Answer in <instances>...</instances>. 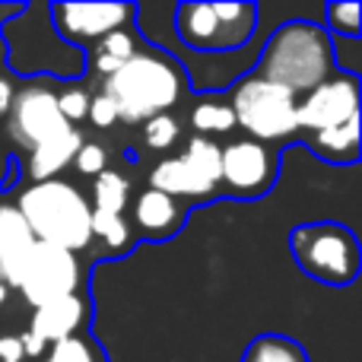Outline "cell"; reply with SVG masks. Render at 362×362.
Returning a JSON list of instances; mask_svg holds the SVG:
<instances>
[{"label": "cell", "instance_id": "cell-1", "mask_svg": "<svg viewBox=\"0 0 362 362\" xmlns=\"http://www.w3.org/2000/svg\"><path fill=\"white\" fill-rule=\"evenodd\" d=\"M251 76L289 89L296 99L312 93L315 86L334 76L331 35L325 32V25L308 19H289L276 25L274 35L264 42Z\"/></svg>", "mask_w": 362, "mask_h": 362}, {"label": "cell", "instance_id": "cell-2", "mask_svg": "<svg viewBox=\"0 0 362 362\" xmlns=\"http://www.w3.org/2000/svg\"><path fill=\"white\" fill-rule=\"evenodd\" d=\"M185 70L163 48L134 51L112 76L102 83V95L112 99L118 121L124 124H146L156 115H165L178 105L185 93Z\"/></svg>", "mask_w": 362, "mask_h": 362}, {"label": "cell", "instance_id": "cell-3", "mask_svg": "<svg viewBox=\"0 0 362 362\" xmlns=\"http://www.w3.org/2000/svg\"><path fill=\"white\" fill-rule=\"evenodd\" d=\"M25 219L32 238L42 245H54L70 255L83 251L93 242V210L80 187L64 178H48L29 185L13 204Z\"/></svg>", "mask_w": 362, "mask_h": 362}, {"label": "cell", "instance_id": "cell-4", "mask_svg": "<svg viewBox=\"0 0 362 362\" xmlns=\"http://www.w3.org/2000/svg\"><path fill=\"white\" fill-rule=\"evenodd\" d=\"M257 29V6L235 4H178L175 35L194 54H235L248 48Z\"/></svg>", "mask_w": 362, "mask_h": 362}, {"label": "cell", "instance_id": "cell-5", "mask_svg": "<svg viewBox=\"0 0 362 362\" xmlns=\"http://www.w3.org/2000/svg\"><path fill=\"white\" fill-rule=\"evenodd\" d=\"M299 270L325 286H350L359 276L362 251L344 223H302L289 232Z\"/></svg>", "mask_w": 362, "mask_h": 362}, {"label": "cell", "instance_id": "cell-6", "mask_svg": "<svg viewBox=\"0 0 362 362\" xmlns=\"http://www.w3.org/2000/svg\"><path fill=\"white\" fill-rule=\"evenodd\" d=\"M296 105H299V99L289 89L248 74L232 93L229 108L235 115V124L245 127L257 144H264V140H283L299 131Z\"/></svg>", "mask_w": 362, "mask_h": 362}, {"label": "cell", "instance_id": "cell-7", "mask_svg": "<svg viewBox=\"0 0 362 362\" xmlns=\"http://www.w3.org/2000/svg\"><path fill=\"white\" fill-rule=\"evenodd\" d=\"M219 153L223 146H216L210 137H191L185 146V156L163 159L156 169L150 172V187L169 197H210L216 194L219 185Z\"/></svg>", "mask_w": 362, "mask_h": 362}, {"label": "cell", "instance_id": "cell-8", "mask_svg": "<svg viewBox=\"0 0 362 362\" xmlns=\"http://www.w3.org/2000/svg\"><path fill=\"white\" fill-rule=\"evenodd\" d=\"M76 286H80V261H76V255L42 242L32 245L16 286L29 305L42 308L54 299H64V296H76Z\"/></svg>", "mask_w": 362, "mask_h": 362}, {"label": "cell", "instance_id": "cell-9", "mask_svg": "<svg viewBox=\"0 0 362 362\" xmlns=\"http://www.w3.org/2000/svg\"><path fill=\"white\" fill-rule=\"evenodd\" d=\"M48 25L61 42L83 48L86 42H99L108 32L124 29L137 19L134 4H48Z\"/></svg>", "mask_w": 362, "mask_h": 362}, {"label": "cell", "instance_id": "cell-10", "mask_svg": "<svg viewBox=\"0 0 362 362\" xmlns=\"http://www.w3.org/2000/svg\"><path fill=\"white\" fill-rule=\"evenodd\" d=\"M74 131L57 112V95L45 86H25L13 95L10 102V137L16 140L23 150H35V146L48 144V140L61 137V134Z\"/></svg>", "mask_w": 362, "mask_h": 362}, {"label": "cell", "instance_id": "cell-11", "mask_svg": "<svg viewBox=\"0 0 362 362\" xmlns=\"http://www.w3.org/2000/svg\"><path fill=\"white\" fill-rule=\"evenodd\" d=\"M219 181H226L229 194L235 197H261L274 187L280 159L274 150H267L257 140H235V144L223 146L219 153Z\"/></svg>", "mask_w": 362, "mask_h": 362}, {"label": "cell", "instance_id": "cell-12", "mask_svg": "<svg viewBox=\"0 0 362 362\" xmlns=\"http://www.w3.org/2000/svg\"><path fill=\"white\" fill-rule=\"evenodd\" d=\"M359 115V80L350 74H337L305 93V99L296 105L299 127L318 134L327 127H340Z\"/></svg>", "mask_w": 362, "mask_h": 362}, {"label": "cell", "instance_id": "cell-13", "mask_svg": "<svg viewBox=\"0 0 362 362\" xmlns=\"http://www.w3.org/2000/svg\"><path fill=\"white\" fill-rule=\"evenodd\" d=\"M32 245L35 238L19 210L13 204H0V283L4 286H19V274Z\"/></svg>", "mask_w": 362, "mask_h": 362}, {"label": "cell", "instance_id": "cell-14", "mask_svg": "<svg viewBox=\"0 0 362 362\" xmlns=\"http://www.w3.org/2000/svg\"><path fill=\"white\" fill-rule=\"evenodd\" d=\"M185 206L181 200L169 197V194H159L153 187H146L144 194L134 204V223L140 226L146 238H156V242H165L185 226Z\"/></svg>", "mask_w": 362, "mask_h": 362}, {"label": "cell", "instance_id": "cell-15", "mask_svg": "<svg viewBox=\"0 0 362 362\" xmlns=\"http://www.w3.org/2000/svg\"><path fill=\"white\" fill-rule=\"evenodd\" d=\"M83 325V299L80 296H64L48 305L35 308L29 331L35 334L42 344H61L67 337H76V327Z\"/></svg>", "mask_w": 362, "mask_h": 362}, {"label": "cell", "instance_id": "cell-16", "mask_svg": "<svg viewBox=\"0 0 362 362\" xmlns=\"http://www.w3.org/2000/svg\"><path fill=\"white\" fill-rule=\"evenodd\" d=\"M80 146H83V137L74 127V131H67V134H61V137L48 140V144L35 146V150L29 153V159H25V165H23V175L35 178V181L54 178L57 172H64L70 163H74V156L80 153Z\"/></svg>", "mask_w": 362, "mask_h": 362}, {"label": "cell", "instance_id": "cell-17", "mask_svg": "<svg viewBox=\"0 0 362 362\" xmlns=\"http://www.w3.org/2000/svg\"><path fill=\"white\" fill-rule=\"evenodd\" d=\"M308 144L315 146V153H318L325 163H334V165L356 163L359 159V115L340 127H327V131L312 134Z\"/></svg>", "mask_w": 362, "mask_h": 362}, {"label": "cell", "instance_id": "cell-18", "mask_svg": "<svg viewBox=\"0 0 362 362\" xmlns=\"http://www.w3.org/2000/svg\"><path fill=\"white\" fill-rule=\"evenodd\" d=\"M242 362H308L305 350L283 334H257L242 353Z\"/></svg>", "mask_w": 362, "mask_h": 362}, {"label": "cell", "instance_id": "cell-19", "mask_svg": "<svg viewBox=\"0 0 362 362\" xmlns=\"http://www.w3.org/2000/svg\"><path fill=\"white\" fill-rule=\"evenodd\" d=\"M134 51H137V38H134L127 29L108 32V35L99 38V45H95V74L112 76L121 64L131 61Z\"/></svg>", "mask_w": 362, "mask_h": 362}, {"label": "cell", "instance_id": "cell-20", "mask_svg": "<svg viewBox=\"0 0 362 362\" xmlns=\"http://www.w3.org/2000/svg\"><path fill=\"white\" fill-rule=\"evenodd\" d=\"M127 194H131L127 178L118 175V172H112V169H105L102 175H95V185H93V200L95 204L89 206V210L115 213V216H121L124 206H127Z\"/></svg>", "mask_w": 362, "mask_h": 362}, {"label": "cell", "instance_id": "cell-21", "mask_svg": "<svg viewBox=\"0 0 362 362\" xmlns=\"http://www.w3.org/2000/svg\"><path fill=\"white\" fill-rule=\"evenodd\" d=\"M191 124L197 127V137L204 134H229L235 127V115L226 102H200L191 112Z\"/></svg>", "mask_w": 362, "mask_h": 362}, {"label": "cell", "instance_id": "cell-22", "mask_svg": "<svg viewBox=\"0 0 362 362\" xmlns=\"http://www.w3.org/2000/svg\"><path fill=\"white\" fill-rule=\"evenodd\" d=\"M93 238H102L112 251H124L131 245V226L124 223V216L93 210Z\"/></svg>", "mask_w": 362, "mask_h": 362}, {"label": "cell", "instance_id": "cell-23", "mask_svg": "<svg viewBox=\"0 0 362 362\" xmlns=\"http://www.w3.org/2000/svg\"><path fill=\"white\" fill-rule=\"evenodd\" d=\"M327 29L337 32V38H359V4L356 0H334L325 6ZM325 29V32H327Z\"/></svg>", "mask_w": 362, "mask_h": 362}, {"label": "cell", "instance_id": "cell-24", "mask_svg": "<svg viewBox=\"0 0 362 362\" xmlns=\"http://www.w3.org/2000/svg\"><path fill=\"white\" fill-rule=\"evenodd\" d=\"M178 134H181V127L172 115H156V118H150L144 124V140L150 150H169L178 140Z\"/></svg>", "mask_w": 362, "mask_h": 362}, {"label": "cell", "instance_id": "cell-25", "mask_svg": "<svg viewBox=\"0 0 362 362\" xmlns=\"http://www.w3.org/2000/svg\"><path fill=\"white\" fill-rule=\"evenodd\" d=\"M45 362H102V359L86 337H67V340L51 346V353Z\"/></svg>", "mask_w": 362, "mask_h": 362}, {"label": "cell", "instance_id": "cell-26", "mask_svg": "<svg viewBox=\"0 0 362 362\" xmlns=\"http://www.w3.org/2000/svg\"><path fill=\"white\" fill-rule=\"evenodd\" d=\"M57 112H61L64 121L74 127V121H83V118H86V112H89V95L83 93V89H64V93L57 95Z\"/></svg>", "mask_w": 362, "mask_h": 362}, {"label": "cell", "instance_id": "cell-27", "mask_svg": "<svg viewBox=\"0 0 362 362\" xmlns=\"http://www.w3.org/2000/svg\"><path fill=\"white\" fill-rule=\"evenodd\" d=\"M74 165L83 172V175H102L108 165V153L102 150L99 144H83L80 153L74 156Z\"/></svg>", "mask_w": 362, "mask_h": 362}, {"label": "cell", "instance_id": "cell-28", "mask_svg": "<svg viewBox=\"0 0 362 362\" xmlns=\"http://www.w3.org/2000/svg\"><path fill=\"white\" fill-rule=\"evenodd\" d=\"M86 118L93 121L95 127H102V131H108L112 124H118V112H115L112 99H105L102 93L89 99V112H86Z\"/></svg>", "mask_w": 362, "mask_h": 362}, {"label": "cell", "instance_id": "cell-29", "mask_svg": "<svg viewBox=\"0 0 362 362\" xmlns=\"http://www.w3.org/2000/svg\"><path fill=\"white\" fill-rule=\"evenodd\" d=\"M23 346L19 337H0V362H23Z\"/></svg>", "mask_w": 362, "mask_h": 362}, {"label": "cell", "instance_id": "cell-30", "mask_svg": "<svg viewBox=\"0 0 362 362\" xmlns=\"http://www.w3.org/2000/svg\"><path fill=\"white\" fill-rule=\"evenodd\" d=\"M19 346H23V356H42V353L48 350V344H42V340H38L32 331L19 334Z\"/></svg>", "mask_w": 362, "mask_h": 362}, {"label": "cell", "instance_id": "cell-31", "mask_svg": "<svg viewBox=\"0 0 362 362\" xmlns=\"http://www.w3.org/2000/svg\"><path fill=\"white\" fill-rule=\"evenodd\" d=\"M10 102H13V89H10V83L0 76V118L10 112Z\"/></svg>", "mask_w": 362, "mask_h": 362}, {"label": "cell", "instance_id": "cell-32", "mask_svg": "<svg viewBox=\"0 0 362 362\" xmlns=\"http://www.w3.org/2000/svg\"><path fill=\"white\" fill-rule=\"evenodd\" d=\"M4 299H6V286L0 283V305H4Z\"/></svg>", "mask_w": 362, "mask_h": 362}, {"label": "cell", "instance_id": "cell-33", "mask_svg": "<svg viewBox=\"0 0 362 362\" xmlns=\"http://www.w3.org/2000/svg\"><path fill=\"white\" fill-rule=\"evenodd\" d=\"M0 51H4V45H0Z\"/></svg>", "mask_w": 362, "mask_h": 362}]
</instances>
